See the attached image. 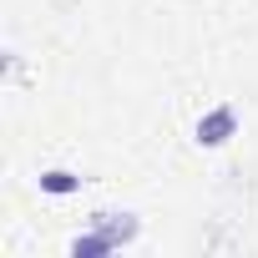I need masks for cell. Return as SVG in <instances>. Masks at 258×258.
<instances>
[{
    "label": "cell",
    "instance_id": "cell-1",
    "mask_svg": "<svg viewBox=\"0 0 258 258\" xmlns=\"http://www.w3.org/2000/svg\"><path fill=\"white\" fill-rule=\"evenodd\" d=\"M233 137H238V106H233V101H218V106H208V111L192 121V142L208 147V152H213V147H228Z\"/></svg>",
    "mask_w": 258,
    "mask_h": 258
},
{
    "label": "cell",
    "instance_id": "cell-4",
    "mask_svg": "<svg viewBox=\"0 0 258 258\" xmlns=\"http://www.w3.org/2000/svg\"><path fill=\"white\" fill-rule=\"evenodd\" d=\"M96 253H116L111 238H101L96 228H86L81 238H71V258H96Z\"/></svg>",
    "mask_w": 258,
    "mask_h": 258
},
{
    "label": "cell",
    "instance_id": "cell-2",
    "mask_svg": "<svg viewBox=\"0 0 258 258\" xmlns=\"http://www.w3.org/2000/svg\"><path fill=\"white\" fill-rule=\"evenodd\" d=\"M91 228H96L101 238H111V248H126V243H137L142 218H137V213H116V208H96V213H91Z\"/></svg>",
    "mask_w": 258,
    "mask_h": 258
},
{
    "label": "cell",
    "instance_id": "cell-3",
    "mask_svg": "<svg viewBox=\"0 0 258 258\" xmlns=\"http://www.w3.org/2000/svg\"><path fill=\"white\" fill-rule=\"evenodd\" d=\"M81 182H86V177H81L76 167H46V172L36 177V187H41L46 198H71V192H81Z\"/></svg>",
    "mask_w": 258,
    "mask_h": 258
}]
</instances>
